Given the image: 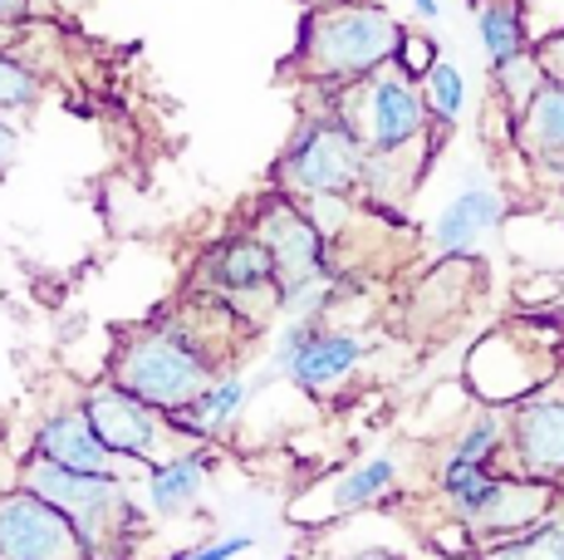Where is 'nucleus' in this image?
I'll return each mask as SVG.
<instances>
[{
  "instance_id": "obj_1",
  "label": "nucleus",
  "mask_w": 564,
  "mask_h": 560,
  "mask_svg": "<svg viewBox=\"0 0 564 560\" xmlns=\"http://www.w3.org/2000/svg\"><path fill=\"white\" fill-rule=\"evenodd\" d=\"M221 300L197 290L187 305L162 310L158 320H148L143 330L118 340L108 379L123 384L128 394L148 398L162 413H177L182 403H192L206 384L216 379L226 364L221 335H212V320L221 315Z\"/></svg>"
},
{
  "instance_id": "obj_2",
  "label": "nucleus",
  "mask_w": 564,
  "mask_h": 560,
  "mask_svg": "<svg viewBox=\"0 0 564 560\" xmlns=\"http://www.w3.org/2000/svg\"><path fill=\"white\" fill-rule=\"evenodd\" d=\"M398 40H403V20L378 0H319L300 25L290 64L305 84L339 89V84L368 79L373 69L393 64Z\"/></svg>"
},
{
  "instance_id": "obj_3",
  "label": "nucleus",
  "mask_w": 564,
  "mask_h": 560,
  "mask_svg": "<svg viewBox=\"0 0 564 560\" xmlns=\"http://www.w3.org/2000/svg\"><path fill=\"white\" fill-rule=\"evenodd\" d=\"M20 482L69 516L89 556L128 551L148 531V521H153L143 497L133 492V477H123V472H79V467H59V462L25 452Z\"/></svg>"
},
{
  "instance_id": "obj_4",
  "label": "nucleus",
  "mask_w": 564,
  "mask_h": 560,
  "mask_svg": "<svg viewBox=\"0 0 564 560\" xmlns=\"http://www.w3.org/2000/svg\"><path fill=\"white\" fill-rule=\"evenodd\" d=\"M324 94H329L334 114L364 138L368 153H393V148H412L437 133L427 99H422V84L408 79L393 64L373 69L368 79L339 84V89H324Z\"/></svg>"
},
{
  "instance_id": "obj_5",
  "label": "nucleus",
  "mask_w": 564,
  "mask_h": 560,
  "mask_svg": "<svg viewBox=\"0 0 564 560\" xmlns=\"http://www.w3.org/2000/svg\"><path fill=\"white\" fill-rule=\"evenodd\" d=\"M364 138L334 114V104L305 114L290 133L285 153L275 158V187L290 197H314V192H349L359 197L364 182Z\"/></svg>"
},
{
  "instance_id": "obj_6",
  "label": "nucleus",
  "mask_w": 564,
  "mask_h": 560,
  "mask_svg": "<svg viewBox=\"0 0 564 560\" xmlns=\"http://www.w3.org/2000/svg\"><path fill=\"white\" fill-rule=\"evenodd\" d=\"M373 340L354 325H310V320H285L275 330V344H270V369L280 379H290L300 394L310 398H334L344 394L354 379H359Z\"/></svg>"
},
{
  "instance_id": "obj_7",
  "label": "nucleus",
  "mask_w": 564,
  "mask_h": 560,
  "mask_svg": "<svg viewBox=\"0 0 564 560\" xmlns=\"http://www.w3.org/2000/svg\"><path fill=\"white\" fill-rule=\"evenodd\" d=\"M197 290L216 295L246 330H256V335L270 325V320H280L275 256L265 251V241H260L251 226L206 246L202 266H197Z\"/></svg>"
},
{
  "instance_id": "obj_8",
  "label": "nucleus",
  "mask_w": 564,
  "mask_h": 560,
  "mask_svg": "<svg viewBox=\"0 0 564 560\" xmlns=\"http://www.w3.org/2000/svg\"><path fill=\"white\" fill-rule=\"evenodd\" d=\"M84 413H89L94 433L108 443V452H118L123 462H138V467H148V462L167 457V452L182 448V433L172 428V418L153 408L148 398L128 394L123 384L113 379H99L94 389H84Z\"/></svg>"
},
{
  "instance_id": "obj_9",
  "label": "nucleus",
  "mask_w": 564,
  "mask_h": 560,
  "mask_svg": "<svg viewBox=\"0 0 564 560\" xmlns=\"http://www.w3.org/2000/svg\"><path fill=\"white\" fill-rule=\"evenodd\" d=\"M251 231L265 241V251L275 256V276H280V295L295 286L329 276L334 266V246L324 241V231L310 222L305 202L290 197V192H270L251 207Z\"/></svg>"
},
{
  "instance_id": "obj_10",
  "label": "nucleus",
  "mask_w": 564,
  "mask_h": 560,
  "mask_svg": "<svg viewBox=\"0 0 564 560\" xmlns=\"http://www.w3.org/2000/svg\"><path fill=\"white\" fill-rule=\"evenodd\" d=\"M550 384H555V354H540L535 335H520V330H491L466 354V389L476 394V403L511 408Z\"/></svg>"
},
{
  "instance_id": "obj_11",
  "label": "nucleus",
  "mask_w": 564,
  "mask_h": 560,
  "mask_svg": "<svg viewBox=\"0 0 564 560\" xmlns=\"http://www.w3.org/2000/svg\"><path fill=\"white\" fill-rule=\"evenodd\" d=\"M89 556L74 521L25 482L0 492V560H79Z\"/></svg>"
},
{
  "instance_id": "obj_12",
  "label": "nucleus",
  "mask_w": 564,
  "mask_h": 560,
  "mask_svg": "<svg viewBox=\"0 0 564 560\" xmlns=\"http://www.w3.org/2000/svg\"><path fill=\"white\" fill-rule=\"evenodd\" d=\"M501 467L564 492V394H555V384L511 403V443Z\"/></svg>"
},
{
  "instance_id": "obj_13",
  "label": "nucleus",
  "mask_w": 564,
  "mask_h": 560,
  "mask_svg": "<svg viewBox=\"0 0 564 560\" xmlns=\"http://www.w3.org/2000/svg\"><path fill=\"white\" fill-rule=\"evenodd\" d=\"M30 457L59 462V467H79V472H123V477H143L138 462H123L118 452H108V443L94 433L84 403H59L50 413L35 418L30 428Z\"/></svg>"
},
{
  "instance_id": "obj_14",
  "label": "nucleus",
  "mask_w": 564,
  "mask_h": 560,
  "mask_svg": "<svg viewBox=\"0 0 564 560\" xmlns=\"http://www.w3.org/2000/svg\"><path fill=\"white\" fill-rule=\"evenodd\" d=\"M511 217V202L496 182L466 177L457 197H447L437 207V217L427 222V241L437 256H476Z\"/></svg>"
},
{
  "instance_id": "obj_15",
  "label": "nucleus",
  "mask_w": 564,
  "mask_h": 560,
  "mask_svg": "<svg viewBox=\"0 0 564 560\" xmlns=\"http://www.w3.org/2000/svg\"><path fill=\"white\" fill-rule=\"evenodd\" d=\"M212 443H182L177 452H167V457L148 462L143 477H138V497H143L148 516H158V521H182V516H192L206 497V482H212Z\"/></svg>"
},
{
  "instance_id": "obj_16",
  "label": "nucleus",
  "mask_w": 564,
  "mask_h": 560,
  "mask_svg": "<svg viewBox=\"0 0 564 560\" xmlns=\"http://www.w3.org/2000/svg\"><path fill=\"white\" fill-rule=\"evenodd\" d=\"M555 497H560V487H550V482L501 467V477H496V487H491V497H486L481 516L466 526L471 551H481L486 541H501V536L525 531L530 521H540V516L550 511V502H555Z\"/></svg>"
},
{
  "instance_id": "obj_17",
  "label": "nucleus",
  "mask_w": 564,
  "mask_h": 560,
  "mask_svg": "<svg viewBox=\"0 0 564 560\" xmlns=\"http://www.w3.org/2000/svg\"><path fill=\"white\" fill-rule=\"evenodd\" d=\"M246 398H251V384L241 379V369H221L192 403H182L177 413H167V418L182 433V443H212L216 448L236 423H241Z\"/></svg>"
},
{
  "instance_id": "obj_18",
  "label": "nucleus",
  "mask_w": 564,
  "mask_h": 560,
  "mask_svg": "<svg viewBox=\"0 0 564 560\" xmlns=\"http://www.w3.org/2000/svg\"><path fill=\"white\" fill-rule=\"evenodd\" d=\"M398 477H403V462L393 452H373V457L354 462L344 477H334L324 487V506L329 516H354V511H373L398 492Z\"/></svg>"
},
{
  "instance_id": "obj_19",
  "label": "nucleus",
  "mask_w": 564,
  "mask_h": 560,
  "mask_svg": "<svg viewBox=\"0 0 564 560\" xmlns=\"http://www.w3.org/2000/svg\"><path fill=\"white\" fill-rule=\"evenodd\" d=\"M496 477H501V467H491V462H466V457L442 452V462H437V506L447 511V521H457L466 531V526L481 516Z\"/></svg>"
},
{
  "instance_id": "obj_20",
  "label": "nucleus",
  "mask_w": 564,
  "mask_h": 560,
  "mask_svg": "<svg viewBox=\"0 0 564 560\" xmlns=\"http://www.w3.org/2000/svg\"><path fill=\"white\" fill-rule=\"evenodd\" d=\"M471 30H476V50H481L486 69H491L496 60L516 55V50L535 45L520 0H471Z\"/></svg>"
},
{
  "instance_id": "obj_21",
  "label": "nucleus",
  "mask_w": 564,
  "mask_h": 560,
  "mask_svg": "<svg viewBox=\"0 0 564 560\" xmlns=\"http://www.w3.org/2000/svg\"><path fill=\"white\" fill-rule=\"evenodd\" d=\"M486 79H491V104L501 109L511 123H520V114L535 104V94L545 89V64H540L535 45L530 50H516V55L496 60L491 69H486Z\"/></svg>"
},
{
  "instance_id": "obj_22",
  "label": "nucleus",
  "mask_w": 564,
  "mask_h": 560,
  "mask_svg": "<svg viewBox=\"0 0 564 560\" xmlns=\"http://www.w3.org/2000/svg\"><path fill=\"white\" fill-rule=\"evenodd\" d=\"M506 443H511V408L476 403L471 413H466V423L457 428V438L447 443V452L452 457H466V462H491V467H501Z\"/></svg>"
},
{
  "instance_id": "obj_23",
  "label": "nucleus",
  "mask_w": 564,
  "mask_h": 560,
  "mask_svg": "<svg viewBox=\"0 0 564 560\" xmlns=\"http://www.w3.org/2000/svg\"><path fill=\"white\" fill-rule=\"evenodd\" d=\"M555 148H564V84H545L516 123V153L530 163Z\"/></svg>"
},
{
  "instance_id": "obj_24",
  "label": "nucleus",
  "mask_w": 564,
  "mask_h": 560,
  "mask_svg": "<svg viewBox=\"0 0 564 560\" xmlns=\"http://www.w3.org/2000/svg\"><path fill=\"white\" fill-rule=\"evenodd\" d=\"M422 99H427V114H432V123L437 128H457L466 109H471V79H466V69L457 60H447L442 55L437 64H432L427 74H422Z\"/></svg>"
},
{
  "instance_id": "obj_25",
  "label": "nucleus",
  "mask_w": 564,
  "mask_h": 560,
  "mask_svg": "<svg viewBox=\"0 0 564 560\" xmlns=\"http://www.w3.org/2000/svg\"><path fill=\"white\" fill-rule=\"evenodd\" d=\"M481 556H530V560H564V492L550 502V511L540 521H530L525 531L501 536V541H486Z\"/></svg>"
},
{
  "instance_id": "obj_26",
  "label": "nucleus",
  "mask_w": 564,
  "mask_h": 560,
  "mask_svg": "<svg viewBox=\"0 0 564 560\" xmlns=\"http://www.w3.org/2000/svg\"><path fill=\"white\" fill-rule=\"evenodd\" d=\"M40 94H45V79H40L35 64L20 60L10 45H0V114L6 118L30 114L40 104Z\"/></svg>"
},
{
  "instance_id": "obj_27",
  "label": "nucleus",
  "mask_w": 564,
  "mask_h": 560,
  "mask_svg": "<svg viewBox=\"0 0 564 560\" xmlns=\"http://www.w3.org/2000/svg\"><path fill=\"white\" fill-rule=\"evenodd\" d=\"M437 60H442V45H437V40H432L427 30L403 25V40H398V50H393V69H403L408 79H422V74H427Z\"/></svg>"
},
{
  "instance_id": "obj_28",
  "label": "nucleus",
  "mask_w": 564,
  "mask_h": 560,
  "mask_svg": "<svg viewBox=\"0 0 564 560\" xmlns=\"http://www.w3.org/2000/svg\"><path fill=\"white\" fill-rule=\"evenodd\" d=\"M256 551V536L251 531H226V536H206V541L187 546V560H231V556H246Z\"/></svg>"
},
{
  "instance_id": "obj_29",
  "label": "nucleus",
  "mask_w": 564,
  "mask_h": 560,
  "mask_svg": "<svg viewBox=\"0 0 564 560\" xmlns=\"http://www.w3.org/2000/svg\"><path fill=\"white\" fill-rule=\"evenodd\" d=\"M40 10H45L40 0H0V40H6V35H20V30H30Z\"/></svg>"
},
{
  "instance_id": "obj_30",
  "label": "nucleus",
  "mask_w": 564,
  "mask_h": 560,
  "mask_svg": "<svg viewBox=\"0 0 564 560\" xmlns=\"http://www.w3.org/2000/svg\"><path fill=\"white\" fill-rule=\"evenodd\" d=\"M535 55H540V64H545V79L564 84V25L550 30L545 40H535Z\"/></svg>"
},
{
  "instance_id": "obj_31",
  "label": "nucleus",
  "mask_w": 564,
  "mask_h": 560,
  "mask_svg": "<svg viewBox=\"0 0 564 560\" xmlns=\"http://www.w3.org/2000/svg\"><path fill=\"white\" fill-rule=\"evenodd\" d=\"M530 172H535L545 187H555V192H564V148H555V153H540V158H530L525 163Z\"/></svg>"
},
{
  "instance_id": "obj_32",
  "label": "nucleus",
  "mask_w": 564,
  "mask_h": 560,
  "mask_svg": "<svg viewBox=\"0 0 564 560\" xmlns=\"http://www.w3.org/2000/svg\"><path fill=\"white\" fill-rule=\"evenodd\" d=\"M15 158H20V128H15V118L0 114V172L15 163Z\"/></svg>"
},
{
  "instance_id": "obj_33",
  "label": "nucleus",
  "mask_w": 564,
  "mask_h": 560,
  "mask_svg": "<svg viewBox=\"0 0 564 560\" xmlns=\"http://www.w3.org/2000/svg\"><path fill=\"white\" fill-rule=\"evenodd\" d=\"M408 10H412L417 20H427V25H432V20H442V15L452 10V0H408Z\"/></svg>"
},
{
  "instance_id": "obj_34",
  "label": "nucleus",
  "mask_w": 564,
  "mask_h": 560,
  "mask_svg": "<svg viewBox=\"0 0 564 560\" xmlns=\"http://www.w3.org/2000/svg\"><path fill=\"white\" fill-rule=\"evenodd\" d=\"M40 6L54 10V15H79V10L89 6V0H40Z\"/></svg>"
}]
</instances>
